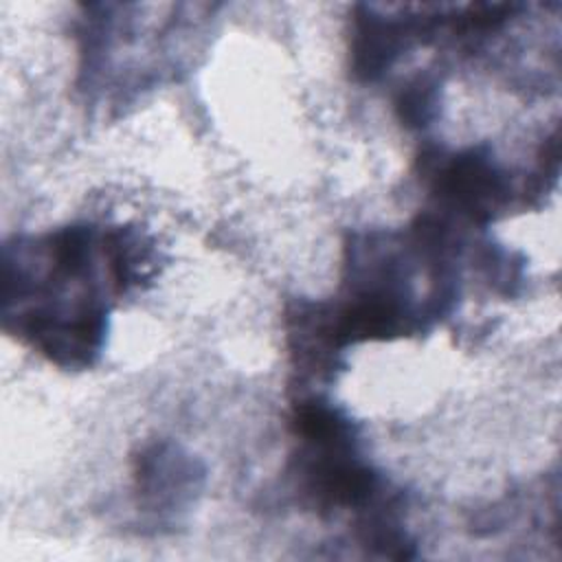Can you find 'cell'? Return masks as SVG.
Masks as SVG:
<instances>
[{
  "label": "cell",
  "mask_w": 562,
  "mask_h": 562,
  "mask_svg": "<svg viewBox=\"0 0 562 562\" xmlns=\"http://www.w3.org/2000/svg\"><path fill=\"white\" fill-rule=\"evenodd\" d=\"M437 191L474 220H490L507 193L505 173L481 149H468L439 162Z\"/></svg>",
  "instance_id": "1"
},
{
  "label": "cell",
  "mask_w": 562,
  "mask_h": 562,
  "mask_svg": "<svg viewBox=\"0 0 562 562\" xmlns=\"http://www.w3.org/2000/svg\"><path fill=\"white\" fill-rule=\"evenodd\" d=\"M417 26L406 22L386 20L384 15L375 13L371 7H358L356 15V31H353V72L360 79H375L382 75L400 50L406 46L411 33Z\"/></svg>",
  "instance_id": "2"
},
{
  "label": "cell",
  "mask_w": 562,
  "mask_h": 562,
  "mask_svg": "<svg viewBox=\"0 0 562 562\" xmlns=\"http://www.w3.org/2000/svg\"><path fill=\"white\" fill-rule=\"evenodd\" d=\"M435 86L426 79H415L400 97V114L408 125H424L435 108Z\"/></svg>",
  "instance_id": "3"
}]
</instances>
